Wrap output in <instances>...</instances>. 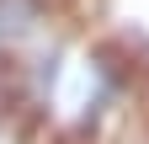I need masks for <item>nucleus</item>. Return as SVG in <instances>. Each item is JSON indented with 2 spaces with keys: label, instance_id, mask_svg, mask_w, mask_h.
Masks as SVG:
<instances>
[]
</instances>
